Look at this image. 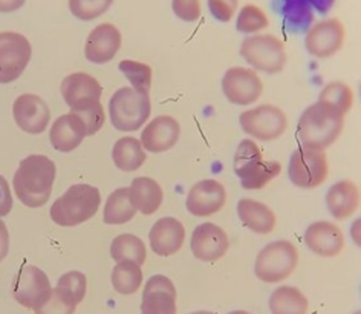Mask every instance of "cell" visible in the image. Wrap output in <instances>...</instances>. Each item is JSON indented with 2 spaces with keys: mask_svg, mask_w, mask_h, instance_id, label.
Returning <instances> with one entry per match:
<instances>
[{
  "mask_svg": "<svg viewBox=\"0 0 361 314\" xmlns=\"http://www.w3.org/2000/svg\"><path fill=\"white\" fill-rule=\"evenodd\" d=\"M207 2H209V10L214 19L227 23L236 13L239 0H207Z\"/></svg>",
  "mask_w": 361,
  "mask_h": 314,
  "instance_id": "obj_41",
  "label": "cell"
},
{
  "mask_svg": "<svg viewBox=\"0 0 361 314\" xmlns=\"http://www.w3.org/2000/svg\"><path fill=\"white\" fill-rule=\"evenodd\" d=\"M146 152L141 141L135 137H123L115 143L112 149V159L115 166L123 172H135L146 163Z\"/></svg>",
  "mask_w": 361,
  "mask_h": 314,
  "instance_id": "obj_28",
  "label": "cell"
},
{
  "mask_svg": "<svg viewBox=\"0 0 361 314\" xmlns=\"http://www.w3.org/2000/svg\"><path fill=\"white\" fill-rule=\"evenodd\" d=\"M137 209L133 207L129 196V187H120L112 192L104 204L103 219L111 226H121L133 219Z\"/></svg>",
  "mask_w": 361,
  "mask_h": 314,
  "instance_id": "obj_29",
  "label": "cell"
},
{
  "mask_svg": "<svg viewBox=\"0 0 361 314\" xmlns=\"http://www.w3.org/2000/svg\"><path fill=\"white\" fill-rule=\"evenodd\" d=\"M190 314H216L213 311H205V310H201V311H195V313H190Z\"/></svg>",
  "mask_w": 361,
  "mask_h": 314,
  "instance_id": "obj_47",
  "label": "cell"
},
{
  "mask_svg": "<svg viewBox=\"0 0 361 314\" xmlns=\"http://www.w3.org/2000/svg\"><path fill=\"white\" fill-rule=\"evenodd\" d=\"M52 291L47 273L35 265H23L13 281V296L22 307L34 310Z\"/></svg>",
  "mask_w": 361,
  "mask_h": 314,
  "instance_id": "obj_11",
  "label": "cell"
},
{
  "mask_svg": "<svg viewBox=\"0 0 361 314\" xmlns=\"http://www.w3.org/2000/svg\"><path fill=\"white\" fill-rule=\"evenodd\" d=\"M227 201L225 187L216 179H202L196 183L187 195V210L193 217L207 218L218 213Z\"/></svg>",
  "mask_w": 361,
  "mask_h": 314,
  "instance_id": "obj_14",
  "label": "cell"
},
{
  "mask_svg": "<svg viewBox=\"0 0 361 314\" xmlns=\"http://www.w3.org/2000/svg\"><path fill=\"white\" fill-rule=\"evenodd\" d=\"M102 205V193L89 184H74L54 201L51 219L61 227H75L95 217Z\"/></svg>",
  "mask_w": 361,
  "mask_h": 314,
  "instance_id": "obj_3",
  "label": "cell"
},
{
  "mask_svg": "<svg viewBox=\"0 0 361 314\" xmlns=\"http://www.w3.org/2000/svg\"><path fill=\"white\" fill-rule=\"evenodd\" d=\"M291 183L302 188H314L324 183L329 174L328 158L324 152L299 147L293 152L288 167Z\"/></svg>",
  "mask_w": 361,
  "mask_h": 314,
  "instance_id": "obj_10",
  "label": "cell"
},
{
  "mask_svg": "<svg viewBox=\"0 0 361 314\" xmlns=\"http://www.w3.org/2000/svg\"><path fill=\"white\" fill-rule=\"evenodd\" d=\"M345 43V26L338 19L315 23L305 37V48L311 56L328 59L338 52Z\"/></svg>",
  "mask_w": 361,
  "mask_h": 314,
  "instance_id": "obj_13",
  "label": "cell"
},
{
  "mask_svg": "<svg viewBox=\"0 0 361 314\" xmlns=\"http://www.w3.org/2000/svg\"><path fill=\"white\" fill-rule=\"evenodd\" d=\"M71 114L78 116L81 123L85 124L86 137L95 135V133L103 128L106 121L102 102H89L86 104H81L78 107H74V109H71Z\"/></svg>",
  "mask_w": 361,
  "mask_h": 314,
  "instance_id": "obj_35",
  "label": "cell"
},
{
  "mask_svg": "<svg viewBox=\"0 0 361 314\" xmlns=\"http://www.w3.org/2000/svg\"><path fill=\"white\" fill-rule=\"evenodd\" d=\"M269 25L267 14L256 5H245L239 11L236 28L242 34H256Z\"/></svg>",
  "mask_w": 361,
  "mask_h": 314,
  "instance_id": "obj_36",
  "label": "cell"
},
{
  "mask_svg": "<svg viewBox=\"0 0 361 314\" xmlns=\"http://www.w3.org/2000/svg\"><path fill=\"white\" fill-rule=\"evenodd\" d=\"M319 102L329 104L341 115H345L352 109V104H354V94H352V89L346 83L332 82L322 89Z\"/></svg>",
  "mask_w": 361,
  "mask_h": 314,
  "instance_id": "obj_32",
  "label": "cell"
},
{
  "mask_svg": "<svg viewBox=\"0 0 361 314\" xmlns=\"http://www.w3.org/2000/svg\"><path fill=\"white\" fill-rule=\"evenodd\" d=\"M102 94L100 82L86 73H74L61 82V95L71 109L89 102H100Z\"/></svg>",
  "mask_w": 361,
  "mask_h": 314,
  "instance_id": "obj_22",
  "label": "cell"
},
{
  "mask_svg": "<svg viewBox=\"0 0 361 314\" xmlns=\"http://www.w3.org/2000/svg\"><path fill=\"white\" fill-rule=\"evenodd\" d=\"M75 310L77 303L56 286V289H52L48 298L32 311L34 314H74Z\"/></svg>",
  "mask_w": 361,
  "mask_h": 314,
  "instance_id": "obj_37",
  "label": "cell"
},
{
  "mask_svg": "<svg viewBox=\"0 0 361 314\" xmlns=\"http://www.w3.org/2000/svg\"><path fill=\"white\" fill-rule=\"evenodd\" d=\"M238 217L243 226L257 235H268L276 227L274 212L256 200H240L238 203Z\"/></svg>",
  "mask_w": 361,
  "mask_h": 314,
  "instance_id": "obj_25",
  "label": "cell"
},
{
  "mask_svg": "<svg viewBox=\"0 0 361 314\" xmlns=\"http://www.w3.org/2000/svg\"><path fill=\"white\" fill-rule=\"evenodd\" d=\"M343 126H345V115L329 104L314 103L302 114L297 124V138L302 145L300 147L323 152L336 143Z\"/></svg>",
  "mask_w": 361,
  "mask_h": 314,
  "instance_id": "obj_2",
  "label": "cell"
},
{
  "mask_svg": "<svg viewBox=\"0 0 361 314\" xmlns=\"http://www.w3.org/2000/svg\"><path fill=\"white\" fill-rule=\"evenodd\" d=\"M86 138V128L74 114L61 115L52 123L49 140L52 147L59 152L75 150Z\"/></svg>",
  "mask_w": 361,
  "mask_h": 314,
  "instance_id": "obj_23",
  "label": "cell"
},
{
  "mask_svg": "<svg viewBox=\"0 0 361 314\" xmlns=\"http://www.w3.org/2000/svg\"><path fill=\"white\" fill-rule=\"evenodd\" d=\"M190 247L196 259L202 262H214L225 256L230 247L227 233L213 222H204L192 233Z\"/></svg>",
  "mask_w": 361,
  "mask_h": 314,
  "instance_id": "obj_15",
  "label": "cell"
},
{
  "mask_svg": "<svg viewBox=\"0 0 361 314\" xmlns=\"http://www.w3.org/2000/svg\"><path fill=\"white\" fill-rule=\"evenodd\" d=\"M328 210L336 219L343 221L352 217L360 205V191L358 187L345 179L334 184L326 195Z\"/></svg>",
  "mask_w": 361,
  "mask_h": 314,
  "instance_id": "obj_24",
  "label": "cell"
},
{
  "mask_svg": "<svg viewBox=\"0 0 361 314\" xmlns=\"http://www.w3.org/2000/svg\"><path fill=\"white\" fill-rule=\"evenodd\" d=\"M130 203L137 212L142 215H153L162 204L164 193H162L161 186L155 179L147 176L135 178L129 187Z\"/></svg>",
  "mask_w": 361,
  "mask_h": 314,
  "instance_id": "obj_26",
  "label": "cell"
},
{
  "mask_svg": "<svg viewBox=\"0 0 361 314\" xmlns=\"http://www.w3.org/2000/svg\"><path fill=\"white\" fill-rule=\"evenodd\" d=\"M185 241V229L176 218L158 219L149 233V242L153 253L158 256H171L183 248Z\"/></svg>",
  "mask_w": 361,
  "mask_h": 314,
  "instance_id": "obj_21",
  "label": "cell"
},
{
  "mask_svg": "<svg viewBox=\"0 0 361 314\" xmlns=\"http://www.w3.org/2000/svg\"><path fill=\"white\" fill-rule=\"evenodd\" d=\"M242 131L260 141L282 137L288 128V119L282 109L273 104H262L242 112L239 116Z\"/></svg>",
  "mask_w": 361,
  "mask_h": 314,
  "instance_id": "obj_9",
  "label": "cell"
},
{
  "mask_svg": "<svg viewBox=\"0 0 361 314\" xmlns=\"http://www.w3.org/2000/svg\"><path fill=\"white\" fill-rule=\"evenodd\" d=\"M240 56L250 66L260 73L279 74L286 65L283 42L273 34H260L245 37L240 44Z\"/></svg>",
  "mask_w": 361,
  "mask_h": 314,
  "instance_id": "obj_7",
  "label": "cell"
},
{
  "mask_svg": "<svg viewBox=\"0 0 361 314\" xmlns=\"http://www.w3.org/2000/svg\"><path fill=\"white\" fill-rule=\"evenodd\" d=\"M173 13L184 22H196L201 17L200 0H171Z\"/></svg>",
  "mask_w": 361,
  "mask_h": 314,
  "instance_id": "obj_40",
  "label": "cell"
},
{
  "mask_svg": "<svg viewBox=\"0 0 361 314\" xmlns=\"http://www.w3.org/2000/svg\"><path fill=\"white\" fill-rule=\"evenodd\" d=\"M56 172L54 161L44 155H30L22 159L13 179L17 198L30 209L42 207L49 201Z\"/></svg>",
  "mask_w": 361,
  "mask_h": 314,
  "instance_id": "obj_1",
  "label": "cell"
},
{
  "mask_svg": "<svg viewBox=\"0 0 361 314\" xmlns=\"http://www.w3.org/2000/svg\"><path fill=\"white\" fill-rule=\"evenodd\" d=\"M118 68L129 80L135 91L149 94L152 85V68L149 65L135 60H123L120 61Z\"/></svg>",
  "mask_w": 361,
  "mask_h": 314,
  "instance_id": "obj_33",
  "label": "cell"
},
{
  "mask_svg": "<svg viewBox=\"0 0 361 314\" xmlns=\"http://www.w3.org/2000/svg\"><path fill=\"white\" fill-rule=\"evenodd\" d=\"M56 286L63 293H66L69 298L78 305L83 302L85 296H86V290H87L86 274H83L81 272H77V270L68 272V273L60 276V279L57 281Z\"/></svg>",
  "mask_w": 361,
  "mask_h": 314,
  "instance_id": "obj_38",
  "label": "cell"
},
{
  "mask_svg": "<svg viewBox=\"0 0 361 314\" xmlns=\"http://www.w3.org/2000/svg\"><path fill=\"white\" fill-rule=\"evenodd\" d=\"M121 32L115 25L102 23L95 26L87 35L85 44L86 60L95 65H104L116 56L121 48Z\"/></svg>",
  "mask_w": 361,
  "mask_h": 314,
  "instance_id": "obj_18",
  "label": "cell"
},
{
  "mask_svg": "<svg viewBox=\"0 0 361 314\" xmlns=\"http://www.w3.org/2000/svg\"><path fill=\"white\" fill-rule=\"evenodd\" d=\"M268 307L271 314H306L310 302L299 289L282 285L269 296Z\"/></svg>",
  "mask_w": 361,
  "mask_h": 314,
  "instance_id": "obj_27",
  "label": "cell"
},
{
  "mask_svg": "<svg viewBox=\"0 0 361 314\" xmlns=\"http://www.w3.org/2000/svg\"><path fill=\"white\" fill-rule=\"evenodd\" d=\"M222 91L227 100L238 106H248L257 102L264 85L255 69L230 68L222 78Z\"/></svg>",
  "mask_w": 361,
  "mask_h": 314,
  "instance_id": "obj_12",
  "label": "cell"
},
{
  "mask_svg": "<svg viewBox=\"0 0 361 314\" xmlns=\"http://www.w3.org/2000/svg\"><path fill=\"white\" fill-rule=\"evenodd\" d=\"M26 0H0V13H13L20 10Z\"/></svg>",
  "mask_w": 361,
  "mask_h": 314,
  "instance_id": "obj_44",
  "label": "cell"
},
{
  "mask_svg": "<svg viewBox=\"0 0 361 314\" xmlns=\"http://www.w3.org/2000/svg\"><path fill=\"white\" fill-rule=\"evenodd\" d=\"M283 14L294 31L306 30L314 20V13L308 0H283Z\"/></svg>",
  "mask_w": 361,
  "mask_h": 314,
  "instance_id": "obj_34",
  "label": "cell"
},
{
  "mask_svg": "<svg viewBox=\"0 0 361 314\" xmlns=\"http://www.w3.org/2000/svg\"><path fill=\"white\" fill-rule=\"evenodd\" d=\"M228 314H251V313H248V311H245V310H236V311H231V313H228Z\"/></svg>",
  "mask_w": 361,
  "mask_h": 314,
  "instance_id": "obj_46",
  "label": "cell"
},
{
  "mask_svg": "<svg viewBox=\"0 0 361 314\" xmlns=\"http://www.w3.org/2000/svg\"><path fill=\"white\" fill-rule=\"evenodd\" d=\"M141 314H176V289L164 274H155L142 291Z\"/></svg>",
  "mask_w": 361,
  "mask_h": 314,
  "instance_id": "obj_17",
  "label": "cell"
},
{
  "mask_svg": "<svg viewBox=\"0 0 361 314\" xmlns=\"http://www.w3.org/2000/svg\"><path fill=\"white\" fill-rule=\"evenodd\" d=\"M32 56L30 40L23 34L0 32V85H8L19 78Z\"/></svg>",
  "mask_w": 361,
  "mask_h": 314,
  "instance_id": "obj_8",
  "label": "cell"
},
{
  "mask_svg": "<svg viewBox=\"0 0 361 314\" xmlns=\"http://www.w3.org/2000/svg\"><path fill=\"white\" fill-rule=\"evenodd\" d=\"M13 115L19 128L31 135H39L47 131L51 112L48 104L39 95L23 94L16 98L13 104Z\"/></svg>",
  "mask_w": 361,
  "mask_h": 314,
  "instance_id": "obj_16",
  "label": "cell"
},
{
  "mask_svg": "<svg viewBox=\"0 0 361 314\" xmlns=\"http://www.w3.org/2000/svg\"><path fill=\"white\" fill-rule=\"evenodd\" d=\"M13 210V195L5 176L0 175V218L6 217Z\"/></svg>",
  "mask_w": 361,
  "mask_h": 314,
  "instance_id": "obj_42",
  "label": "cell"
},
{
  "mask_svg": "<svg viewBox=\"0 0 361 314\" xmlns=\"http://www.w3.org/2000/svg\"><path fill=\"white\" fill-rule=\"evenodd\" d=\"M282 166L277 161H267L262 150L252 140H242L234 155V174L247 191H257L273 181L281 174Z\"/></svg>",
  "mask_w": 361,
  "mask_h": 314,
  "instance_id": "obj_4",
  "label": "cell"
},
{
  "mask_svg": "<svg viewBox=\"0 0 361 314\" xmlns=\"http://www.w3.org/2000/svg\"><path fill=\"white\" fill-rule=\"evenodd\" d=\"M142 284V272L138 264L132 261L118 262L112 270V286L121 296L135 294Z\"/></svg>",
  "mask_w": 361,
  "mask_h": 314,
  "instance_id": "obj_31",
  "label": "cell"
},
{
  "mask_svg": "<svg viewBox=\"0 0 361 314\" xmlns=\"http://www.w3.org/2000/svg\"><path fill=\"white\" fill-rule=\"evenodd\" d=\"M111 256L116 264L132 261L141 267L147 258L146 244L138 236L130 235V233H123V235H118L112 241Z\"/></svg>",
  "mask_w": 361,
  "mask_h": 314,
  "instance_id": "obj_30",
  "label": "cell"
},
{
  "mask_svg": "<svg viewBox=\"0 0 361 314\" xmlns=\"http://www.w3.org/2000/svg\"><path fill=\"white\" fill-rule=\"evenodd\" d=\"M334 2H336V0H308V4L311 5V8H314V10H317L322 14L328 13L332 8Z\"/></svg>",
  "mask_w": 361,
  "mask_h": 314,
  "instance_id": "obj_45",
  "label": "cell"
},
{
  "mask_svg": "<svg viewBox=\"0 0 361 314\" xmlns=\"http://www.w3.org/2000/svg\"><path fill=\"white\" fill-rule=\"evenodd\" d=\"M152 112L149 94L135 91L133 87H120L109 100L111 123L120 132H135L142 128Z\"/></svg>",
  "mask_w": 361,
  "mask_h": 314,
  "instance_id": "obj_5",
  "label": "cell"
},
{
  "mask_svg": "<svg viewBox=\"0 0 361 314\" xmlns=\"http://www.w3.org/2000/svg\"><path fill=\"white\" fill-rule=\"evenodd\" d=\"M180 133L179 123L170 115L153 119L141 133V146L152 154L170 150L176 146Z\"/></svg>",
  "mask_w": 361,
  "mask_h": 314,
  "instance_id": "obj_20",
  "label": "cell"
},
{
  "mask_svg": "<svg viewBox=\"0 0 361 314\" xmlns=\"http://www.w3.org/2000/svg\"><path fill=\"white\" fill-rule=\"evenodd\" d=\"M305 244L322 258H336L345 247L343 231L329 221L312 222L305 231Z\"/></svg>",
  "mask_w": 361,
  "mask_h": 314,
  "instance_id": "obj_19",
  "label": "cell"
},
{
  "mask_svg": "<svg viewBox=\"0 0 361 314\" xmlns=\"http://www.w3.org/2000/svg\"><path fill=\"white\" fill-rule=\"evenodd\" d=\"M8 251H10V233H8L5 222L0 219V262L6 258Z\"/></svg>",
  "mask_w": 361,
  "mask_h": 314,
  "instance_id": "obj_43",
  "label": "cell"
},
{
  "mask_svg": "<svg viewBox=\"0 0 361 314\" xmlns=\"http://www.w3.org/2000/svg\"><path fill=\"white\" fill-rule=\"evenodd\" d=\"M297 264L299 251L290 241H274L259 251L255 262V273L262 282L277 284L290 277Z\"/></svg>",
  "mask_w": 361,
  "mask_h": 314,
  "instance_id": "obj_6",
  "label": "cell"
},
{
  "mask_svg": "<svg viewBox=\"0 0 361 314\" xmlns=\"http://www.w3.org/2000/svg\"><path fill=\"white\" fill-rule=\"evenodd\" d=\"M114 0H69V10L80 20H94L109 10Z\"/></svg>",
  "mask_w": 361,
  "mask_h": 314,
  "instance_id": "obj_39",
  "label": "cell"
}]
</instances>
